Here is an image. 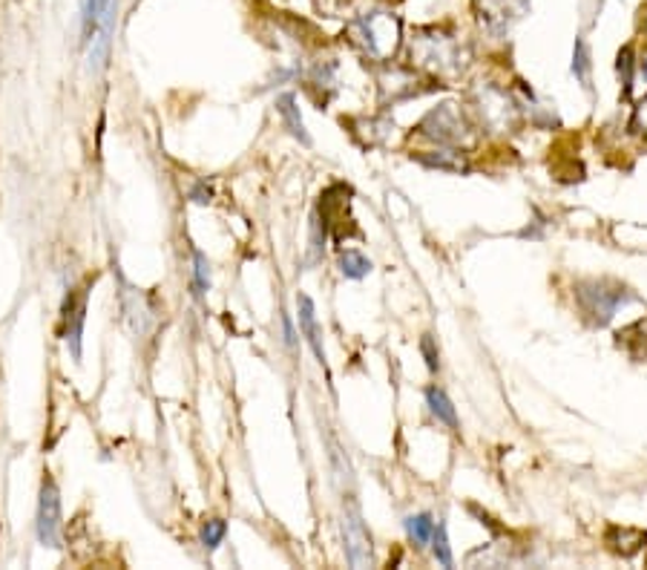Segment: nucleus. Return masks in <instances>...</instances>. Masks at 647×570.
I'll return each mask as SVG.
<instances>
[{"mask_svg": "<svg viewBox=\"0 0 647 570\" xmlns=\"http://www.w3.org/2000/svg\"><path fill=\"white\" fill-rule=\"evenodd\" d=\"M409 61L411 70H420L431 79H455L467 66V55L460 50L458 38L438 27H426L411 35Z\"/></svg>", "mask_w": 647, "mask_h": 570, "instance_id": "nucleus-1", "label": "nucleus"}, {"mask_svg": "<svg viewBox=\"0 0 647 570\" xmlns=\"http://www.w3.org/2000/svg\"><path fill=\"white\" fill-rule=\"evenodd\" d=\"M348 38L366 59L392 61L403 44V23L395 12H366L348 23Z\"/></svg>", "mask_w": 647, "mask_h": 570, "instance_id": "nucleus-2", "label": "nucleus"}, {"mask_svg": "<svg viewBox=\"0 0 647 570\" xmlns=\"http://www.w3.org/2000/svg\"><path fill=\"white\" fill-rule=\"evenodd\" d=\"M575 297H578V305H582V314L593 325H607L613 320V314L618 311V305L630 300L625 286H613V282H598L589 280L582 282L575 289Z\"/></svg>", "mask_w": 647, "mask_h": 570, "instance_id": "nucleus-3", "label": "nucleus"}, {"mask_svg": "<svg viewBox=\"0 0 647 570\" xmlns=\"http://www.w3.org/2000/svg\"><path fill=\"white\" fill-rule=\"evenodd\" d=\"M420 136L431 138V142H438V145H449L458 147L463 138L469 136V124L460 113L458 104H440V107L429 110L420 122Z\"/></svg>", "mask_w": 647, "mask_h": 570, "instance_id": "nucleus-4", "label": "nucleus"}, {"mask_svg": "<svg viewBox=\"0 0 647 570\" xmlns=\"http://www.w3.org/2000/svg\"><path fill=\"white\" fill-rule=\"evenodd\" d=\"M472 3L481 27L492 35H507L512 23L521 21L530 9V0H472Z\"/></svg>", "mask_w": 647, "mask_h": 570, "instance_id": "nucleus-5", "label": "nucleus"}, {"mask_svg": "<svg viewBox=\"0 0 647 570\" xmlns=\"http://www.w3.org/2000/svg\"><path fill=\"white\" fill-rule=\"evenodd\" d=\"M38 539L43 548H61V496L52 478L41 484L38 501Z\"/></svg>", "mask_w": 647, "mask_h": 570, "instance_id": "nucleus-6", "label": "nucleus"}, {"mask_svg": "<svg viewBox=\"0 0 647 570\" xmlns=\"http://www.w3.org/2000/svg\"><path fill=\"white\" fill-rule=\"evenodd\" d=\"M478 113H481V122L492 131H507L515 124L518 104L512 102L510 95L498 87H481L478 90Z\"/></svg>", "mask_w": 647, "mask_h": 570, "instance_id": "nucleus-7", "label": "nucleus"}, {"mask_svg": "<svg viewBox=\"0 0 647 570\" xmlns=\"http://www.w3.org/2000/svg\"><path fill=\"white\" fill-rule=\"evenodd\" d=\"M343 541L352 568H368L372 564V536L366 533L363 519H359V512L354 507L345 510L343 516Z\"/></svg>", "mask_w": 647, "mask_h": 570, "instance_id": "nucleus-8", "label": "nucleus"}, {"mask_svg": "<svg viewBox=\"0 0 647 570\" xmlns=\"http://www.w3.org/2000/svg\"><path fill=\"white\" fill-rule=\"evenodd\" d=\"M84 318H86V289H79V294L66 297L64 305V334L70 343L72 357H81V334H84Z\"/></svg>", "mask_w": 647, "mask_h": 570, "instance_id": "nucleus-9", "label": "nucleus"}, {"mask_svg": "<svg viewBox=\"0 0 647 570\" xmlns=\"http://www.w3.org/2000/svg\"><path fill=\"white\" fill-rule=\"evenodd\" d=\"M417 162L426 167H431V170H443V174H467L469 170V162L467 156L458 151V147H435V151H424L417 153Z\"/></svg>", "mask_w": 647, "mask_h": 570, "instance_id": "nucleus-10", "label": "nucleus"}, {"mask_svg": "<svg viewBox=\"0 0 647 570\" xmlns=\"http://www.w3.org/2000/svg\"><path fill=\"white\" fill-rule=\"evenodd\" d=\"M296 305H300V329H302V334H305V340H309V346L314 349L316 361L323 363L325 361L323 332H320V325H316L314 300H311L309 294H300V297H296Z\"/></svg>", "mask_w": 647, "mask_h": 570, "instance_id": "nucleus-11", "label": "nucleus"}, {"mask_svg": "<svg viewBox=\"0 0 647 570\" xmlns=\"http://www.w3.org/2000/svg\"><path fill=\"white\" fill-rule=\"evenodd\" d=\"M276 110H280V116L285 118V127L291 131V136L300 138L302 145H311V136L305 133V124H302L300 107H296L294 95H291V93L280 95V99H276Z\"/></svg>", "mask_w": 647, "mask_h": 570, "instance_id": "nucleus-12", "label": "nucleus"}, {"mask_svg": "<svg viewBox=\"0 0 647 570\" xmlns=\"http://www.w3.org/2000/svg\"><path fill=\"white\" fill-rule=\"evenodd\" d=\"M645 541H647V533H641V530H630V527H613L611 533H607V545L622 556L639 553V550L645 548Z\"/></svg>", "mask_w": 647, "mask_h": 570, "instance_id": "nucleus-13", "label": "nucleus"}, {"mask_svg": "<svg viewBox=\"0 0 647 570\" xmlns=\"http://www.w3.org/2000/svg\"><path fill=\"white\" fill-rule=\"evenodd\" d=\"M426 404H429L431 415H435L438 421H443L446 426H452V429L458 426V412H455L452 401L446 397L443 390H438V386H429V390H426Z\"/></svg>", "mask_w": 647, "mask_h": 570, "instance_id": "nucleus-14", "label": "nucleus"}, {"mask_svg": "<svg viewBox=\"0 0 647 570\" xmlns=\"http://www.w3.org/2000/svg\"><path fill=\"white\" fill-rule=\"evenodd\" d=\"M340 271L348 280H363V277L372 274V260L359 251H343L340 253Z\"/></svg>", "mask_w": 647, "mask_h": 570, "instance_id": "nucleus-15", "label": "nucleus"}, {"mask_svg": "<svg viewBox=\"0 0 647 570\" xmlns=\"http://www.w3.org/2000/svg\"><path fill=\"white\" fill-rule=\"evenodd\" d=\"M431 530H435V519H431L429 512H420V516H409V519H406V533L415 541V548L429 545Z\"/></svg>", "mask_w": 647, "mask_h": 570, "instance_id": "nucleus-16", "label": "nucleus"}, {"mask_svg": "<svg viewBox=\"0 0 647 570\" xmlns=\"http://www.w3.org/2000/svg\"><path fill=\"white\" fill-rule=\"evenodd\" d=\"M589 70H593V61H589V46L584 38H575L573 46V75L582 81L584 87H589Z\"/></svg>", "mask_w": 647, "mask_h": 570, "instance_id": "nucleus-17", "label": "nucleus"}, {"mask_svg": "<svg viewBox=\"0 0 647 570\" xmlns=\"http://www.w3.org/2000/svg\"><path fill=\"white\" fill-rule=\"evenodd\" d=\"M429 541H431V553H435V559H438L443 568H452V550H449V539H446L443 525H435Z\"/></svg>", "mask_w": 647, "mask_h": 570, "instance_id": "nucleus-18", "label": "nucleus"}, {"mask_svg": "<svg viewBox=\"0 0 647 570\" xmlns=\"http://www.w3.org/2000/svg\"><path fill=\"white\" fill-rule=\"evenodd\" d=\"M616 73H618V79H622V84H625V95H630L633 73H636V55H633L630 46H625V50L618 52Z\"/></svg>", "mask_w": 647, "mask_h": 570, "instance_id": "nucleus-19", "label": "nucleus"}, {"mask_svg": "<svg viewBox=\"0 0 647 570\" xmlns=\"http://www.w3.org/2000/svg\"><path fill=\"white\" fill-rule=\"evenodd\" d=\"M225 533H228V527H225L222 519L208 521V525L201 527V545H205L208 550H216L219 545H222Z\"/></svg>", "mask_w": 647, "mask_h": 570, "instance_id": "nucleus-20", "label": "nucleus"}, {"mask_svg": "<svg viewBox=\"0 0 647 570\" xmlns=\"http://www.w3.org/2000/svg\"><path fill=\"white\" fill-rule=\"evenodd\" d=\"M194 262H196V294H205V291H208V286H210V271H208V257H205V253L201 251H194Z\"/></svg>", "mask_w": 647, "mask_h": 570, "instance_id": "nucleus-21", "label": "nucleus"}, {"mask_svg": "<svg viewBox=\"0 0 647 570\" xmlns=\"http://www.w3.org/2000/svg\"><path fill=\"white\" fill-rule=\"evenodd\" d=\"M633 131L641 133V136H647V95L641 99L639 104H636V110H633Z\"/></svg>", "mask_w": 647, "mask_h": 570, "instance_id": "nucleus-22", "label": "nucleus"}, {"mask_svg": "<svg viewBox=\"0 0 647 570\" xmlns=\"http://www.w3.org/2000/svg\"><path fill=\"white\" fill-rule=\"evenodd\" d=\"M210 196H213V190L208 188V182H199V185H196V188L190 190V199H194V203H199V205H208Z\"/></svg>", "mask_w": 647, "mask_h": 570, "instance_id": "nucleus-23", "label": "nucleus"}, {"mask_svg": "<svg viewBox=\"0 0 647 570\" xmlns=\"http://www.w3.org/2000/svg\"><path fill=\"white\" fill-rule=\"evenodd\" d=\"M420 346H424L426 363H429L431 372H438V354H435V349H431V340H429V338H424V343H420Z\"/></svg>", "mask_w": 647, "mask_h": 570, "instance_id": "nucleus-24", "label": "nucleus"}, {"mask_svg": "<svg viewBox=\"0 0 647 570\" xmlns=\"http://www.w3.org/2000/svg\"><path fill=\"white\" fill-rule=\"evenodd\" d=\"M282 325H285V343L288 346H294V329H291V320L282 318Z\"/></svg>", "mask_w": 647, "mask_h": 570, "instance_id": "nucleus-25", "label": "nucleus"}]
</instances>
